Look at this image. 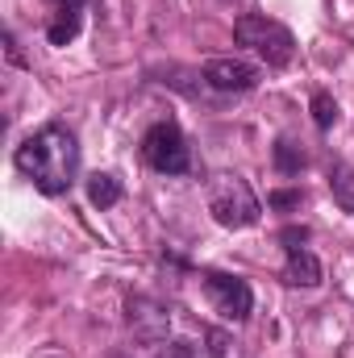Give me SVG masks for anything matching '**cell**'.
<instances>
[{
    "mask_svg": "<svg viewBox=\"0 0 354 358\" xmlns=\"http://www.w3.org/2000/svg\"><path fill=\"white\" fill-rule=\"evenodd\" d=\"M13 167L29 179L38 192L63 196V192H71V183L80 176V142H76V134L67 125L50 121V125L34 129L13 150Z\"/></svg>",
    "mask_w": 354,
    "mask_h": 358,
    "instance_id": "cell-1",
    "label": "cell"
},
{
    "mask_svg": "<svg viewBox=\"0 0 354 358\" xmlns=\"http://www.w3.org/2000/svg\"><path fill=\"white\" fill-rule=\"evenodd\" d=\"M234 42L246 46L250 55H259L267 67H288L296 59V38L283 21L263 17V13H242L234 21Z\"/></svg>",
    "mask_w": 354,
    "mask_h": 358,
    "instance_id": "cell-2",
    "label": "cell"
},
{
    "mask_svg": "<svg viewBox=\"0 0 354 358\" xmlns=\"http://www.w3.org/2000/svg\"><path fill=\"white\" fill-rule=\"evenodd\" d=\"M208 213L225 229H250L259 221L263 204H259V196L250 192V183L238 171H221V176L208 179Z\"/></svg>",
    "mask_w": 354,
    "mask_h": 358,
    "instance_id": "cell-3",
    "label": "cell"
},
{
    "mask_svg": "<svg viewBox=\"0 0 354 358\" xmlns=\"http://www.w3.org/2000/svg\"><path fill=\"white\" fill-rule=\"evenodd\" d=\"M142 159L159 176H187L192 171V150L176 121H159L142 134Z\"/></svg>",
    "mask_w": 354,
    "mask_h": 358,
    "instance_id": "cell-4",
    "label": "cell"
},
{
    "mask_svg": "<svg viewBox=\"0 0 354 358\" xmlns=\"http://www.w3.org/2000/svg\"><path fill=\"white\" fill-rule=\"evenodd\" d=\"M204 292L213 300V308L225 317V321H246L250 308H255V292L242 275H229V271H204Z\"/></svg>",
    "mask_w": 354,
    "mask_h": 358,
    "instance_id": "cell-5",
    "label": "cell"
},
{
    "mask_svg": "<svg viewBox=\"0 0 354 358\" xmlns=\"http://www.w3.org/2000/svg\"><path fill=\"white\" fill-rule=\"evenodd\" d=\"M204 84L217 92H255L259 88V67L246 59H208L204 63Z\"/></svg>",
    "mask_w": 354,
    "mask_h": 358,
    "instance_id": "cell-6",
    "label": "cell"
},
{
    "mask_svg": "<svg viewBox=\"0 0 354 358\" xmlns=\"http://www.w3.org/2000/svg\"><path fill=\"white\" fill-rule=\"evenodd\" d=\"M50 4V25H46V38L55 46H67L76 42L80 25H84V4L88 0H46Z\"/></svg>",
    "mask_w": 354,
    "mask_h": 358,
    "instance_id": "cell-7",
    "label": "cell"
},
{
    "mask_svg": "<svg viewBox=\"0 0 354 358\" xmlns=\"http://www.w3.org/2000/svg\"><path fill=\"white\" fill-rule=\"evenodd\" d=\"M283 283L288 287H317L321 283V263L309 246H292L283 263Z\"/></svg>",
    "mask_w": 354,
    "mask_h": 358,
    "instance_id": "cell-8",
    "label": "cell"
},
{
    "mask_svg": "<svg viewBox=\"0 0 354 358\" xmlns=\"http://www.w3.org/2000/svg\"><path fill=\"white\" fill-rule=\"evenodd\" d=\"M325 183H330L334 204H338L342 213H351V217H354V171H351V167H346V163H330Z\"/></svg>",
    "mask_w": 354,
    "mask_h": 358,
    "instance_id": "cell-9",
    "label": "cell"
},
{
    "mask_svg": "<svg viewBox=\"0 0 354 358\" xmlns=\"http://www.w3.org/2000/svg\"><path fill=\"white\" fill-rule=\"evenodd\" d=\"M121 192H125V187H121V179L113 176V171H96V176L88 179V200L100 208V213L113 208V204L121 200Z\"/></svg>",
    "mask_w": 354,
    "mask_h": 358,
    "instance_id": "cell-10",
    "label": "cell"
},
{
    "mask_svg": "<svg viewBox=\"0 0 354 358\" xmlns=\"http://www.w3.org/2000/svg\"><path fill=\"white\" fill-rule=\"evenodd\" d=\"M271 159H275V171H279V176H300V171L309 167V155H304L300 142H292V138H279L275 150H271Z\"/></svg>",
    "mask_w": 354,
    "mask_h": 358,
    "instance_id": "cell-11",
    "label": "cell"
},
{
    "mask_svg": "<svg viewBox=\"0 0 354 358\" xmlns=\"http://www.w3.org/2000/svg\"><path fill=\"white\" fill-rule=\"evenodd\" d=\"M313 121H317V129H334V121H338V100H334L330 92H313Z\"/></svg>",
    "mask_w": 354,
    "mask_h": 358,
    "instance_id": "cell-12",
    "label": "cell"
},
{
    "mask_svg": "<svg viewBox=\"0 0 354 358\" xmlns=\"http://www.w3.org/2000/svg\"><path fill=\"white\" fill-rule=\"evenodd\" d=\"M208 358H246L242 342H234L225 329H208Z\"/></svg>",
    "mask_w": 354,
    "mask_h": 358,
    "instance_id": "cell-13",
    "label": "cell"
},
{
    "mask_svg": "<svg viewBox=\"0 0 354 358\" xmlns=\"http://www.w3.org/2000/svg\"><path fill=\"white\" fill-rule=\"evenodd\" d=\"M267 204H271V208H296V204H300V192H271Z\"/></svg>",
    "mask_w": 354,
    "mask_h": 358,
    "instance_id": "cell-14",
    "label": "cell"
},
{
    "mask_svg": "<svg viewBox=\"0 0 354 358\" xmlns=\"http://www.w3.org/2000/svg\"><path fill=\"white\" fill-rule=\"evenodd\" d=\"M279 242H288V250H292V246H304V242H309V229H304V225H300V229L288 225V229L279 234Z\"/></svg>",
    "mask_w": 354,
    "mask_h": 358,
    "instance_id": "cell-15",
    "label": "cell"
},
{
    "mask_svg": "<svg viewBox=\"0 0 354 358\" xmlns=\"http://www.w3.org/2000/svg\"><path fill=\"white\" fill-rule=\"evenodd\" d=\"M117 358H129V355H117ZM155 358H192V346L187 342H171L167 350H159Z\"/></svg>",
    "mask_w": 354,
    "mask_h": 358,
    "instance_id": "cell-16",
    "label": "cell"
}]
</instances>
